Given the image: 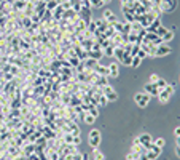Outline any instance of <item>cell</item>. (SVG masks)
<instances>
[{
	"instance_id": "e0dca14e",
	"label": "cell",
	"mask_w": 180,
	"mask_h": 160,
	"mask_svg": "<svg viewBox=\"0 0 180 160\" xmlns=\"http://www.w3.org/2000/svg\"><path fill=\"white\" fill-rule=\"evenodd\" d=\"M113 56H115V58L121 63V59H123V56H125V50L121 48V46H117L115 48V53H113Z\"/></svg>"
},
{
	"instance_id": "cb8c5ba5",
	"label": "cell",
	"mask_w": 180,
	"mask_h": 160,
	"mask_svg": "<svg viewBox=\"0 0 180 160\" xmlns=\"http://www.w3.org/2000/svg\"><path fill=\"white\" fill-rule=\"evenodd\" d=\"M123 26H125V24H123V23H118V21H115V23H113L112 24V27H113V29H115V32H123Z\"/></svg>"
},
{
	"instance_id": "8fae6325",
	"label": "cell",
	"mask_w": 180,
	"mask_h": 160,
	"mask_svg": "<svg viewBox=\"0 0 180 160\" xmlns=\"http://www.w3.org/2000/svg\"><path fill=\"white\" fill-rule=\"evenodd\" d=\"M102 56H104V51L102 50H91V51H88V58H91V59L99 61Z\"/></svg>"
},
{
	"instance_id": "ba28073f",
	"label": "cell",
	"mask_w": 180,
	"mask_h": 160,
	"mask_svg": "<svg viewBox=\"0 0 180 160\" xmlns=\"http://www.w3.org/2000/svg\"><path fill=\"white\" fill-rule=\"evenodd\" d=\"M144 90H145V93H150V95H153V96H158V93H159L156 83H147L144 87Z\"/></svg>"
},
{
	"instance_id": "9a60e30c",
	"label": "cell",
	"mask_w": 180,
	"mask_h": 160,
	"mask_svg": "<svg viewBox=\"0 0 180 160\" xmlns=\"http://www.w3.org/2000/svg\"><path fill=\"white\" fill-rule=\"evenodd\" d=\"M58 5H59L58 0H50V2H46V10L53 13V11L56 10V8H58Z\"/></svg>"
},
{
	"instance_id": "f546056e",
	"label": "cell",
	"mask_w": 180,
	"mask_h": 160,
	"mask_svg": "<svg viewBox=\"0 0 180 160\" xmlns=\"http://www.w3.org/2000/svg\"><path fill=\"white\" fill-rule=\"evenodd\" d=\"M158 80H159L158 75H156V74H151V75H150V82H148V83H156Z\"/></svg>"
},
{
	"instance_id": "8992f818",
	"label": "cell",
	"mask_w": 180,
	"mask_h": 160,
	"mask_svg": "<svg viewBox=\"0 0 180 160\" xmlns=\"http://www.w3.org/2000/svg\"><path fill=\"white\" fill-rule=\"evenodd\" d=\"M170 51V46L167 45V43H161V45H158L156 46V54L155 56H166V54H169Z\"/></svg>"
},
{
	"instance_id": "7402d4cb",
	"label": "cell",
	"mask_w": 180,
	"mask_h": 160,
	"mask_svg": "<svg viewBox=\"0 0 180 160\" xmlns=\"http://www.w3.org/2000/svg\"><path fill=\"white\" fill-rule=\"evenodd\" d=\"M121 63H123V64H126V66H131V63H132V56H131L129 53H125V56H123Z\"/></svg>"
},
{
	"instance_id": "2e32d148",
	"label": "cell",
	"mask_w": 180,
	"mask_h": 160,
	"mask_svg": "<svg viewBox=\"0 0 180 160\" xmlns=\"http://www.w3.org/2000/svg\"><path fill=\"white\" fill-rule=\"evenodd\" d=\"M88 114H91L92 117H96V119H97V115H99V106H97V104H89Z\"/></svg>"
},
{
	"instance_id": "4fadbf2b",
	"label": "cell",
	"mask_w": 180,
	"mask_h": 160,
	"mask_svg": "<svg viewBox=\"0 0 180 160\" xmlns=\"http://www.w3.org/2000/svg\"><path fill=\"white\" fill-rule=\"evenodd\" d=\"M139 141H140V144L142 146H147V144H151V143H153V139H151V136L148 135V133H144V135H140L139 136Z\"/></svg>"
},
{
	"instance_id": "1f68e13d",
	"label": "cell",
	"mask_w": 180,
	"mask_h": 160,
	"mask_svg": "<svg viewBox=\"0 0 180 160\" xmlns=\"http://www.w3.org/2000/svg\"><path fill=\"white\" fill-rule=\"evenodd\" d=\"M174 135H175V138H180V127H177L174 130Z\"/></svg>"
},
{
	"instance_id": "836d02e7",
	"label": "cell",
	"mask_w": 180,
	"mask_h": 160,
	"mask_svg": "<svg viewBox=\"0 0 180 160\" xmlns=\"http://www.w3.org/2000/svg\"><path fill=\"white\" fill-rule=\"evenodd\" d=\"M175 154H177V157H180V147H177V149H175Z\"/></svg>"
},
{
	"instance_id": "7a4b0ae2",
	"label": "cell",
	"mask_w": 180,
	"mask_h": 160,
	"mask_svg": "<svg viewBox=\"0 0 180 160\" xmlns=\"http://www.w3.org/2000/svg\"><path fill=\"white\" fill-rule=\"evenodd\" d=\"M88 141H89V146H91L92 149H97V147H99V144H100V141H102V135H100V131H99V130H92V131H89Z\"/></svg>"
},
{
	"instance_id": "ffe728a7",
	"label": "cell",
	"mask_w": 180,
	"mask_h": 160,
	"mask_svg": "<svg viewBox=\"0 0 180 160\" xmlns=\"http://www.w3.org/2000/svg\"><path fill=\"white\" fill-rule=\"evenodd\" d=\"M102 51H104V54H105V56H113V53H115V46H113V45H108L107 48H104Z\"/></svg>"
},
{
	"instance_id": "603a6c76",
	"label": "cell",
	"mask_w": 180,
	"mask_h": 160,
	"mask_svg": "<svg viewBox=\"0 0 180 160\" xmlns=\"http://www.w3.org/2000/svg\"><path fill=\"white\" fill-rule=\"evenodd\" d=\"M169 85V82L167 80H164V79H159L158 82H156V87H158V90H163V88H166Z\"/></svg>"
},
{
	"instance_id": "6da1fadb",
	"label": "cell",
	"mask_w": 180,
	"mask_h": 160,
	"mask_svg": "<svg viewBox=\"0 0 180 160\" xmlns=\"http://www.w3.org/2000/svg\"><path fill=\"white\" fill-rule=\"evenodd\" d=\"M172 93H174V85H172V83H169L166 88L159 90V93H158V99H159V102L166 104V102L170 99V96H172Z\"/></svg>"
},
{
	"instance_id": "4316f807",
	"label": "cell",
	"mask_w": 180,
	"mask_h": 160,
	"mask_svg": "<svg viewBox=\"0 0 180 160\" xmlns=\"http://www.w3.org/2000/svg\"><path fill=\"white\" fill-rule=\"evenodd\" d=\"M89 2H91V6H94V8H100L104 5L102 0H89Z\"/></svg>"
},
{
	"instance_id": "44dd1931",
	"label": "cell",
	"mask_w": 180,
	"mask_h": 160,
	"mask_svg": "<svg viewBox=\"0 0 180 160\" xmlns=\"http://www.w3.org/2000/svg\"><path fill=\"white\" fill-rule=\"evenodd\" d=\"M92 157H94V160H105V157H104V154L100 152L99 149H94V152H92Z\"/></svg>"
},
{
	"instance_id": "83f0119b",
	"label": "cell",
	"mask_w": 180,
	"mask_h": 160,
	"mask_svg": "<svg viewBox=\"0 0 180 160\" xmlns=\"http://www.w3.org/2000/svg\"><path fill=\"white\" fill-rule=\"evenodd\" d=\"M167 31H169V29H166V27H163V26H159L158 29H156V34H158L159 37H163V35H164Z\"/></svg>"
},
{
	"instance_id": "52a82bcc",
	"label": "cell",
	"mask_w": 180,
	"mask_h": 160,
	"mask_svg": "<svg viewBox=\"0 0 180 160\" xmlns=\"http://www.w3.org/2000/svg\"><path fill=\"white\" fill-rule=\"evenodd\" d=\"M107 67H108V77H118V74H120L118 63H110Z\"/></svg>"
},
{
	"instance_id": "277c9868",
	"label": "cell",
	"mask_w": 180,
	"mask_h": 160,
	"mask_svg": "<svg viewBox=\"0 0 180 160\" xmlns=\"http://www.w3.org/2000/svg\"><path fill=\"white\" fill-rule=\"evenodd\" d=\"M159 8L163 13H170L177 8V0H161Z\"/></svg>"
},
{
	"instance_id": "d4e9b609",
	"label": "cell",
	"mask_w": 180,
	"mask_h": 160,
	"mask_svg": "<svg viewBox=\"0 0 180 160\" xmlns=\"http://www.w3.org/2000/svg\"><path fill=\"white\" fill-rule=\"evenodd\" d=\"M140 63H142V59L139 58V56H132V63H131V66H132V67H139V66H140Z\"/></svg>"
},
{
	"instance_id": "e575fe53",
	"label": "cell",
	"mask_w": 180,
	"mask_h": 160,
	"mask_svg": "<svg viewBox=\"0 0 180 160\" xmlns=\"http://www.w3.org/2000/svg\"><path fill=\"white\" fill-rule=\"evenodd\" d=\"M102 2H104V5H105V3H108V2H110V0H102Z\"/></svg>"
},
{
	"instance_id": "4dcf8cb0",
	"label": "cell",
	"mask_w": 180,
	"mask_h": 160,
	"mask_svg": "<svg viewBox=\"0 0 180 160\" xmlns=\"http://www.w3.org/2000/svg\"><path fill=\"white\" fill-rule=\"evenodd\" d=\"M137 56H139V58H140V59H144V58H145V56H147V53H145L144 50H139V53H137Z\"/></svg>"
},
{
	"instance_id": "5b68a950",
	"label": "cell",
	"mask_w": 180,
	"mask_h": 160,
	"mask_svg": "<svg viewBox=\"0 0 180 160\" xmlns=\"http://www.w3.org/2000/svg\"><path fill=\"white\" fill-rule=\"evenodd\" d=\"M102 93H104V96L107 98V101H108V102H110V101H117V98H118V95L115 93V90H113L110 85L104 87V88H102Z\"/></svg>"
},
{
	"instance_id": "d6986e66",
	"label": "cell",
	"mask_w": 180,
	"mask_h": 160,
	"mask_svg": "<svg viewBox=\"0 0 180 160\" xmlns=\"http://www.w3.org/2000/svg\"><path fill=\"white\" fill-rule=\"evenodd\" d=\"M83 120H84V123L92 125L94 122H96V117H92L91 114H88V112H84V117H83Z\"/></svg>"
},
{
	"instance_id": "7c38bea8",
	"label": "cell",
	"mask_w": 180,
	"mask_h": 160,
	"mask_svg": "<svg viewBox=\"0 0 180 160\" xmlns=\"http://www.w3.org/2000/svg\"><path fill=\"white\" fill-rule=\"evenodd\" d=\"M83 64H84V69H86V71H94V67H96V66L99 64V61H96V59H91V58H88V59L84 61Z\"/></svg>"
},
{
	"instance_id": "d6a6232c",
	"label": "cell",
	"mask_w": 180,
	"mask_h": 160,
	"mask_svg": "<svg viewBox=\"0 0 180 160\" xmlns=\"http://www.w3.org/2000/svg\"><path fill=\"white\" fill-rule=\"evenodd\" d=\"M121 3H123V6H128V0H121Z\"/></svg>"
},
{
	"instance_id": "5bb4252c",
	"label": "cell",
	"mask_w": 180,
	"mask_h": 160,
	"mask_svg": "<svg viewBox=\"0 0 180 160\" xmlns=\"http://www.w3.org/2000/svg\"><path fill=\"white\" fill-rule=\"evenodd\" d=\"M161 26V18H155L153 23L147 27V32H156V29Z\"/></svg>"
},
{
	"instance_id": "ac0fdd59",
	"label": "cell",
	"mask_w": 180,
	"mask_h": 160,
	"mask_svg": "<svg viewBox=\"0 0 180 160\" xmlns=\"http://www.w3.org/2000/svg\"><path fill=\"white\" fill-rule=\"evenodd\" d=\"M161 39H163V42H164V43L170 42V40L174 39V31H172V29H169V31H167V32H166L163 37H161Z\"/></svg>"
},
{
	"instance_id": "f1b7e54d",
	"label": "cell",
	"mask_w": 180,
	"mask_h": 160,
	"mask_svg": "<svg viewBox=\"0 0 180 160\" xmlns=\"http://www.w3.org/2000/svg\"><path fill=\"white\" fill-rule=\"evenodd\" d=\"M153 144H155V146H158V147H161V149H163V147H164V139H163V138H158V139L155 141Z\"/></svg>"
},
{
	"instance_id": "484cf974",
	"label": "cell",
	"mask_w": 180,
	"mask_h": 160,
	"mask_svg": "<svg viewBox=\"0 0 180 160\" xmlns=\"http://www.w3.org/2000/svg\"><path fill=\"white\" fill-rule=\"evenodd\" d=\"M148 150H151V152H153V154H155L156 157H159V154H161V147H158V146H155V144L151 146V147H150Z\"/></svg>"
},
{
	"instance_id": "3957f363",
	"label": "cell",
	"mask_w": 180,
	"mask_h": 160,
	"mask_svg": "<svg viewBox=\"0 0 180 160\" xmlns=\"http://www.w3.org/2000/svg\"><path fill=\"white\" fill-rule=\"evenodd\" d=\"M134 101H136V104L139 107H147L148 106V102H150V95L148 93H136L134 95Z\"/></svg>"
},
{
	"instance_id": "9c48e42d",
	"label": "cell",
	"mask_w": 180,
	"mask_h": 160,
	"mask_svg": "<svg viewBox=\"0 0 180 160\" xmlns=\"http://www.w3.org/2000/svg\"><path fill=\"white\" fill-rule=\"evenodd\" d=\"M104 19H105V23H107L108 26H112L113 23L117 21V19H115V15H113L112 10H105V11H104Z\"/></svg>"
},
{
	"instance_id": "30bf717a",
	"label": "cell",
	"mask_w": 180,
	"mask_h": 160,
	"mask_svg": "<svg viewBox=\"0 0 180 160\" xmlns=\"http://www.w3.org/2000/svg\"><path fill=\"white\" fill-rule=\"evenodd\" d=\"M94 72H96L97 75H104V77H108V67H107V66H100V64H97L96 67H94Z\"/></svg>"
}]
</instances>
